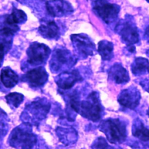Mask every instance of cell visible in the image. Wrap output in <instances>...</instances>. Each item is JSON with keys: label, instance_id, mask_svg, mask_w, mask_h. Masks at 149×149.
<instances>
[{"label": "cell", "instance_id": "7c38bea8", "mask_svg": "<svg viewBox=\"0 0 149 149\" xmlns=\"http://www.w3.org/2000/svg\"><path fill=\"white\" fill-rule=\"evenodd\" d=\"M46 8L49 15L60 17L68 15L73 12V8L65 0H51L46 2Z\"/></svg>", "mask_w": 149, "mask_h": 149}, {"label": "cell", "instance_id": "30bf717a", "mask_svg": "<svg viewBox=\"0 0 149 149\" xmlns=\"http://www.w3.org/2000/svg\"><path fill=\"white\" fill-rule=\"evenodd\" d=\"M48 74L45 69L42 67H37L29 70L26 72L23 79L31 87H40L48 80Z\"/></svg>", "mask_w": 149, "mask_h": 149}, {"label": "cell", "instance_id": "cb8c5ba5", "mask_svg": "<svg viewBox=\"0 0 149 149\" xmlns=\"http://www.w3.org/2000/svg\"><path fill=\"white\" fill-rule=\"evenodd\" d=\"M8 115L6 113L0 109V146L3 137L5 136L8 130Z\"/></svg>", "mask_w": 149, "mask_h": 149}, {"label": "cell", "instance_id": "277c9868", "mask_svg": "<svg viewBox=\"0 0 149 149\" xmlns=\"http://www.w3.org/2000/svg\"><path fill=\"white\" fill-rule=\"evenodd\" d=\"M101 113L102 108L96 92L93 91L86 100L80 101L79 113L83 117L97 122L101 118Z\"/></svg>", "mask_w": 149, "mask_h": 149}, {"label": "cell", "instance_id": "4fadbf2b", "mask_svg": "<svg viewBox=\"0 0 149 149\" xmlns=\"http://www.w3.org/2000/svg\"><path fill=\"white\" fill-rule=\"evenodd\" d=\"M17 29L8 27L0 29V67L2 64L5 54L11 46L13 34L17 31Z\"/></svg>", "mask_w": 149, "mask_h": 149}, {"label": "cell", "instance_id": "e0dca14e", "mask_svg": "<svg viewBox=\"0 0 149 149\" xmlns=\"http://www.w3.org/2000/svg\"><path fill=\"white\" fill-rule=\"evenodd\" d=\"M0 79L3 85L8 88L13 87L19 81L18 75L9 67H5L1 70Z\"/></svg>", "mask_w": 149, "mask_h": 149}, {"label": "cell", "instance_id": "f1b7e54d", "mask_svg": "<svg viewBox=\"0 0 149 149\" xmlns=\"http://www.w3.org/2000/svg\"><path fill=\"white\" fill-rule=\"evenodd\" d=\"M146 1H147V2H148V3H149V0H146Z\"/></svg>", "mask_w": 149, "mask_h": 149}, {"label": "cell", "instance_id": "7402d4cb", "mask_svg": "<svg viewBox=\"0 0 149 149\" xmlns=\"http://www.w3.org/2000/svg\"><path fill=\"white\" fill-rule=\"evenodd\" d=\"M132 134L133 136L143 141L149 140V129L146 127L141 122H138L136 123L135 126L133 125Z\"/></svg>", "mask_w": 149, "mask_h": 149}, {"label": "cell", "instance_id": "83f0119b", "mask_svg": "<svg viewBox=\"0 0 149 149\" xmlns=\"http://www.w3.org/2000/svg\"><path fill=\"white\" fill-rule=\"evenodd\" d=\"M147 114H148V115L149 116V109H148V111H147Z\"/></svg>", "mask_w": 149, "mask_h": 149}, {"label": "cell", "instance_id": "8992f818", "mask_svg": "<svg viewBox=\"0 0 149 149\" xmlns=\"http://www.w3.org/2000/svg\"><path fill=\"white\" fill-rule=\"evenodd\" d=\"M76 62V58L68 50L56 49L50 61V68L52 72H58L70 68Z\"/></svg>", "mask_w": 149, "mask_h": 149}, {"label": "cell", "instance_id": "5b68a950", "mask_svg": "<svg viewBox=\"0 0 149 149\" xmlns=\"http://www.w3.org/2000/svg\"><path fill=\"white\" fill-rule=\"evenodd\" d=\"M93 10L105 23H112L117 17L120 6L109 3L107 0H95L94 2Z\"/></svg>", "mask_w": 149, "mask_h": 149}, {"label": "cell", "instance_id": "ba28073f", "mask_svg": "<svg viewBox=\"0 0 149 149\" xmlns=\"http://www.w3.org/2000/svg\"><path fill=\"white\" fill-rule=\"evenodd\" d=\"M116 30L127 45H132L139 40L137 28L130 21L123 20L119 22L116 26Z\"/></svg>", "mask_w": 149, "mask_h": 149}, {"label": "cell", "instance_id": "5bb4252c", "mask_svg": "<svg viewBox=\"0 0 149 149\" xmlns=\"http://www.w3.org/2000/svg\"><path fill=\"white\" fill-rule=\"evenodd\" d=\"M140 94L136 90L125 89L120 93L118 101L123 107L130 109H134L139 104Z\"/></svg>", "mask_w": 149, "mask_h": 149}, {"label": "cell", "instance_id": "6da1fadb", "mask_svg": "<svg viewBox=\"0 0 149 149\" xmlns=\"http://www.w3.org/2000/svg\"><path fill=\"white\" fill-rule=\"evenodd\" d=\"M8 140L9 145L16 149H32L37 141L32 131L31 125L26 123L15 127Z\"/></svg>", "mask_w": 149, "mask_h": 149}, {"label": "cell", "instance_id": "ac0fdd59", "mask_svg": "<svg viewBox=\"0 0 149 149\" xmlns=\"http://www.w3.org/2000/svg\"><path fill=\"white\" fill-rule=\"evenodd\" d=\"M27 19L26 13L22 10L17 9H13L10 15H7L5 18V23L8 27L18 29L17 24L24 23Z\"/></svg>", "mask_w": 149, "mask_h": 149}, {"label": "cell", "instance_id": "7a4b0ae2", "mask_svg": "<svg viewBox=\"0 0 149 149\" xmlns=\"http://www.w3.org/2000/svg\"><path fill=\"white\" fill-rule=\"evenodd\" d=\"M50 108V103L46 99L38 98L25 106L20 118L23 123L38 125L46 118Z\"/></svg>", "mask_w": 149, "mask_h": 149}, {"label": "cell", "instance_id": "4316f807", "mask_svg": "<svg viewBox=\"0 0 149 149\" xmlns=\"http://www.w3.org/2000/svg\"><path fill=\"white\" fill-rule=\"evenodd\" d=\"M144 87H145V89H146V91H147L148 93H149V83L148 84H146V83H145V84H144Z\"/></svg>", "mask_w": 149, "mask_h": 149}, {"label": "cell", "instance_id": "484cf974", "mask_svg": "<svg viewBox=\"0 0 149 149\" xmlns=\"http://www.w3.org/2000/svg\"><path fill=\"white\" fill-rule=\"evenodd\" d=\"M145 36L147 38L148 41H149V26L146 29L145 31Z\"/></svg>", "mask_w": 149, "mask_h": 149}, {"label": "cell", "instance_id": "d4e9b609", "mask_svg": "<svg viewBox=\"0 0 149 149\" xmlns=\"http://www.w3.org/2000/svg\"><path fill=\"white\" fill-rule=\"evenodd\" d=\"M91 149H112V147L104 137H100L92 144Z\"/></svg>", "mask_w": 149, "mask_h": 149}, {"label": "cell", "instance_id": "2e32d148", "mask_svg": "<svg viewBox=\"0 0 149 149\" xmlns=\"http://www.w3.org/2000/svg\"><path fill=\"white\" fill-rule=\"evenodd\" d=\"M109 76L117 84L127 83L130 80L127 71L120 65L112 66L109 69Z\"/></svg>", "mask_w": 149, "mask_h": 149}, {"label": "cell", "instance_id": "603a6c76", "mask_svg": "<svg viewBox=\"0 0 149 149\" xmlns=\"http://www.w3.org/2000/svg\"><path fill=\"white\" fill-rule=\"evenodd\" d=\"M6 102L10 106L18 108L24 100V96L19 93H10L5 96Z\"/></svg>", "mask_w": 149, "mask_h": 149}, {"label": "cell", "instance_id": "ffe728a7", "mask_svg": "<svg viewBox=\"0 0 149 149\" xmlns=\"http://www.w3.org/2000/svg\"><path fill=\"white\" fill-rule=\"evenodd\" d=\"M113 45L112 42L102 40L98 44V52L104 61H109L113 57Z\"/></svg>", "mask_w": 149, "mask_h": 149}, {"label": "cell", "instance_id": "9c48e42d", "mask_svg": "<svg viewBox=\"0 0 149 149\" xmlns=\"http://www.w3.org/2000/svg\"><path fill=\"white\" fill-rule=\"evenodd\" d=\"M71 40L74 48L80 55L87 57L93 54L95 45L86 35L73 34L71 36Z\"/></svg>", "mask_w": 149, "mask_h": 149}, {"label": "cell", "instance_id": "9a60e30c", "mask_svg": "<svg viewBox=\"0 0 149 149\" xmlns=\"http://www.w3.org/2000/svg\"><path fill=\"white\" fill-rule=\"evenodd\" d=\"M40 34L44 38L54 39L59 37V29L54 20H44L38 28Z\"/></svg>", "mask_w": 149, "mask_h": 149}, {"label": "cell", "instance_id": "3957f363", "mask_svg": "<svg viewBox=\"0 0 149 149\" xmlns=\"http://www.w3.org/2000/svg\"><path fill=\"white\" fill-rule=\"evenodd\" d=\"M100 129L107 136V140L113 144L123 143L126 138V127L119 119H108L100 124Z\"/></svg>", "mask_w": 149, "mask_h": 149}, {"label": "cell", "instance_id": "d6986e66", "mask_svg": "<svg viewBox=\"0 0 149 149\" xmlns=\"http://www.w3.org/2000/svg\"><path fill=\"white\" fill-rule=\"evenodd\" d=\"M56 131L60 140L65 145H69L70 143H73L76 140L77 133L75 130L72 128L64 129L58 127Z\"/></svg>", "mask_w": 149, "mask_h": 149}, {"label": "cell", "instance_id": "8fae6325", "mask_svg": "<svg viewBox=\"0 0 149 149\" xmlns=\"http://www.w3.org/2000/svg\"><path fill=\"white\" fill-rule=\"evenodd\" d=\"M82 80V77L77 70H68L59 74L55 81L58 87L62 90L70 89L77 82Z\"/></svg>", "mask_w": 149, "mask_h": 149}, {"label": "cell", "instance_id": "52a82bcc", "mask_svg": "<svg viewBox=\"0 0 149 149\" xmlns=\"http://www.w3.org/2000/svg\"><path fill=\"white\" fill-rule=\"evenodd\" d=\"M51 53L47 45L38 42L32 43L27 50V62L31 66H38L45 62Z\"/></svg>", "mask_w": 149, "mask_h": 149}, {"label": "cell", "instance_id": "44dd1931", "mask_svg": "<svg viewBox=\"0 0 149 149\" xmlns=\"http://www.w3.org/2000/svg\"><path fill=\"white\" fill-rule=\"evenodd\" d=\"M132 72L134 75L149 73V61L141 57L136 58L132 65Z\"/></svg>", "mask_w": 149, "mask_h": 149}]
</instances>
